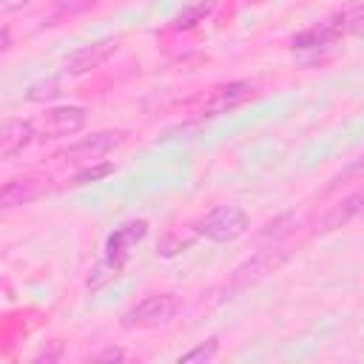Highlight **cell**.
I'll return each instance as SVG.
<instances>
[{"label": "cell", "instance_id": "9a60e30c", "mask_svg": "<svg viewBox=\"0 0 364 364\" xmlns=\"http://www.w3.org/2000/svg\"><path fill=\"white\" fill-rule=\"evenodd\" d=\"M108 173H114V162H100V165H88L82 168L71 185H88V182H97V179H105Z\"/></svg>", "mask_w": 364, "mask_h": 364}, {"label": "cell", "instance_id": "ffe728a7", "mask_svg": "<svg viewBox=\"0 0 364 364\" xmlns=\"http://www.w3.org/2000/svg\"><path fill=\"white\" fill-rule=\"evenodd\" d=\"M9 46H11V34H9V26H3V46H0V48L6 51Z\"/></svg>", "mask_w": 364, "mask_h": 364}, {"label": "cell", "instance_id": "8992f818", "mask_svg": "<svg viewBox=\"0 0 364 364\" xmlns=\"http://www.w3.org/2000/svg\"><path fill=\"white\" fill-rule=\"evenodd\" d=\"M117 48H119V37H102V40H94V43L77 48V51L65 60V68H63V71H65L68 77H80V74H85V71L102 65Z\"/></svg>", "mask_w": 364, "mask_h": 364}, {"label": "cell", "instance_id": "ba28073f", "mask_svg": "<svg viewBox=\"0 0 364 364\" xmlns=\"http://www.w3.org/2000/svg\"><path fill=\"white\" fill-rule=\"evenodd\" d=\"M341 34H347L344 31V14H336V17L321 20L318 26H310V28L293 34L290 43H293V48H321V46L336 43Z\"/></svg>", "mask_w": 364, "mask_h": 364}, {"label": "cell", "instance_id": "5b68a950", "mask_svg": "<svg viewBox=\"0 0 364 364\" xmlns=\"http://www.w3.org/2000/svg\"><path fill=\"white\" fill-rule=\"evenodd\" d=\"M125 139V131H97L68 148H63L57 156L65 159V162H97L102 159L108 151H114L117 145H122Z\"/></svg>", "mask_w": 364, "mask_h": 364}, {"label": "cell", "instance_id": "3957f363", "mask_svg": "<svg viewBox=\"0 0 364 364\" xmlns=\"http://www.w3.org/2000/svg\"><path fill=\"white\" fill-rule=\"evenodd\" d=\"M250 219L239 205H216L202 222H199V233L210 242H233L247 230Z\"/></svg>", "mask_w": 364, "mask_h": 364}, {"label": "cell", "instance_id": "277c9868", "mask_svg": "<svg viewBox=\"0 0 364 364\" xmlns=\"http://www.w3.org/2000/svg\"><path fill=\"white\" fill-rule=\"evenodd\" d=\"M37 128V136H71L77 131H82L85 125V108L80 105H63V108H51L46 114H40L37 119H31Z\"/></svg>", "mask_w": 364, "mask_h": 364}, {"label": "cell", "instance_id": "5bb4252c", "mask_svg": "<svg viewBox=\"0 0 364 364\" xmlns=\"http://www.w3.org/2000/svg\"><path fill=\"white\" fill-rule=\"evenodd\" d=\"M219 353V341L216 338H208V341H202V344H196L193 350H188V353H182L179 355V364H193V361H210L213 355Z\"/></svg>", "mask_w": 364, "mask_h": 364}, {"label": "cell", "instance_id": "4fadbf2b", "mask_svg": "<svg viewBox=\"0 0 364 364\" xmlns=\"http://www.w3.org/2000/svg\"><path fill=\"white\" fill-rule=\"evenodd\" d=\"M23 97H26L28 102H48V100L60 97V80H54V77H48V80H37V82H31V85L26 88Z\"/></svg>", "mask_w": 364, "mask_h": 364}, {"label": "cell", "instance_id": "e0dca14e", "mask_svg": "<svg viewBox=\"0 0 364 364\" xmlns=\"http://www.w3.org/2000/svg\"><path fill=\"white\" fill-rule=\"evenodd\" d=\"M191 245V239H182V236H176V233H168L162 242H159V253L162 256H176L182 247H188Z\"/></svg>", "mask_w": 364, "mask_h": 364}, {"label": "cell", "instance_id": "7a4b0ae2", "mask_svg": "<svg viewBox=\"0 0 364 364\" xmlns=\"http://www.w3.org/2000/svg\"><path fill=\"white\" fill-rule=\"evenodd\" d=\"M182 301L173 293H156L148 296L142 301H136L131 310L122 313L119 327L122 330H154V327H165L173 321V316L179 313Z\"/></svg>", "mask_w": 364, "mask_h": 364}, {"label": "cell", "instance_id": "7c38bea8", "mask_svg": "<svg viewBox=\"0 0 364 364\" xmlns=\"http://www.w3.org/2000/svg\"><path fill=\"white\" fill-rule=\"evenodd\" d=\"M213 6H216V0H193V3H191V6H185L179 14H173V17H171V28H176V31L193 28L196 23H202V20L213 11Z\"/></svg>", "mask_w": 364, "mask_h": 364}, {"label": "cell", "instance_id": "8fae6325", "mask_svg": "<svg viewBox=\"0 0 364 364\" xmlns=\"http://www.w3.org/2000/svg\"><path fill=\"white\" fill-rule=\"evenodd\" d=\"M37 196H40V185L34 179H9L0 191V208L11 210L17 205H28Z\"/></svg>", "mask_w": 364, "mask_h": 364}, {"label": "cell", "instance_id": "30bf717a", "mask_svg": "<svg viewBox=\"0 0 364 364\" xmlns=\"http://www.w3.org/2000/svg\"><path fill=\"white\" fill-rule=\"evenodd\" d=\"M37 136V128L31 119H14L9 117L3 122V131H0V156L3 159H11L14 154H20L31 139Z\"/></svg>", "mask_w": 364, "mask_h": 364}, {"label": "cell", "instance_id": "2e32d148", "mask_svg": "<svg viewBox=\"0 0 364 364\" xmlns=\"http://www.w3.org/2000/svg\"><path fill=\"white\" fill-rule=\"evenodd\" d=\"M97 0H54V11L57 14H82L94 6Z\"/></svg>", "mask_w": 364, "mask_h": 364}, {"label": "cell", "instance_id": "9c48e42d", "mask_svg": "<svg viewBox=\"0 0 364 364\" xmlns=\"http://www.w3.org/2000/svg\"><path fill=\"white\" fill-rule=\"evenodd\" d=\"M364 213V191H355L350 196H344L341 202H336L318 222H316V233H333L338 228H344L347 222H353L355 216Z\"/></svg>", "mask_w": 364, "mask_h": 364}, {"label": "cell", "instance_id": "d6986e66", "mask_svg": "<svg viewBox=\"0 0 364 364\" xmlns=\"http://www.w3.org/2000/svg\"><path fill=\"white\" fill-rule=\"evenodd\" d=\"M28 0H0V11L3 14H11V11H17V9H23Z\"/></svg>", "mask_w": 364, "mask_h": 364}, {"label": "cell", "instance_id": "6da1fadb", "mask_svg": "<svg viewBox=\"0 0 364 364\" xmlns=\"http://www.w3.org/2000/svg\"><path fill=\"white\" fill-rule=\"evenodd\" d=\"M148 233V222L145 219H128L122 222L119 228H114V233L105 239V256L102 262L94 267L91 279H88V287H100L102 279L108 276H117V270L128 262L131 256V247H136Z\"/></svg>", "mask_w": 364, "mask_h": 364}, {"label": "cell", "instance_id": "52a82bcc", "mask_svg": "<svg viewBox=\"0 0 364 364\" xmlns=\"http://www.w3.org/2000/svg\"><path fill=\"white\" fill-rule=\"evenodd\" d=\"M253 91H256V85H253L250 80H233V82H225V85H219V88L210 91V97H208L205 105H202V114H208V117L225 114V111L242 105L245 100H250Z\"/></svg>", "mask_w": 364, "mask_h": 364}, {"label": "cell", "instance_id": "ac0fdd59", "mask_svg": "<svg viewBox=\"0 0 364 364\" xmlns=\"http://www.w3.org/2000/svg\"><path fill=\"white\" fill-rule=\"evenodd\" d=\"M94 361H125V353H122L119 347H108V350L97 353V355H94Z\"/></svg>", "mask_w": 364, "mask_h": 364}]
</instances>
